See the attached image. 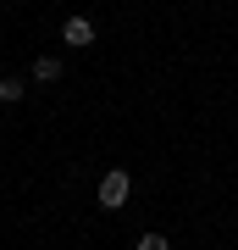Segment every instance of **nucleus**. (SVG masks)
Listing matches in <instances>:
<instances>
[{"label":"nucleus","instance_id":"nucleus-5","mask_svg":"<svg viewBox=\"0 0 238 250\" xmlns=\"http://www.w3.org/2000/svg\"><path fill=\"white\" fill-rule=\"evenodd\" d=\"M139 250H172V245H166V233H144V239H139Z\"/></svg>","mask_w":238,"mask_h":250},{"label":"nucleus","instance_id":"nucleus-4","mask_svg":"<svg viewBox=\"0 0 238 250\" xmlns=\"http://www.w3.org/2000/svg\"><path fill=\"white\" fill-rule=\"evenodd\" d=\"M22 95H28V83H22V78H0V100H6V106H17Z\"/></svg>","mask_w":238,"mask_h":250},{"label":"nucleus","instance_id":"nucleus-1","mask_svg":"<svg viewBox=\"0 0 238 250\" xmlns=\"http://www.w3.org/2000/svg\"><path fill=\"white\" fill-rule=\"evenodd\" d=\"M94 200L106 206V211H122V206L133 200V172H122V167H111L106 178H100V189H94Z\"/></svg>","mask_w":238,"mask_h":250},{"label":"nucleus","instance_id":"nucleus-3","mask_svg":"<svg viewBox=\"0 0 238 250\" xmlns=\"http://www.w3.org/2000/svg\"><path fill=\"white\" fill-rule=\"evenodd\" d=\"M61 78H67L61 56H39V62H34V83H61Z\"/></svg>","mask_w":238,"mask_h":250},{"label":"nucleus","instance_id":"nucleus-2","mask_svg":"<svg viewBox=\"0 0 238 250\" xmlns=\"http://www.w3.org/2000/svg\"><path fill=\"white\" fill-rule=\"evenodd\" d=\"M61 45L89 50V45H94V22H89V17H67V22H61Z\"/></svg>","mask_w":238,"mask_h":250}]
</instances>
